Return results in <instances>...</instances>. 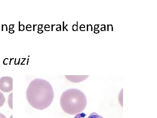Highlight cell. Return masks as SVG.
Returning <instances> with one entry per match:
<instances>
[{
    "label": "cell",
    "mask_w": 157,
    "mask_h": 118,
    "mask_svg": "<svg viewBox=\"0 0 157 118\" xmlns=\"http://www.w3.org/2000/svg\"><path fill=\"white\" fill-rule=\"evenodd\" d=\"M28 101L38 110L47 108L53 101L54 93L50 83L45 80L36 78L29 85L26 92Z\"/></svg>",
    "instance_id": "6da1fadb"
},
{
    "label": "cell",
    "mask_w": 157,
    "mask_h": 118,
    "mask_svg": "<svg viewBox=\"0 0 157 118\" xmlns=\"http://www.w3.org/2000/svg\"><path fill=\"white\" fill-rule=\"evenodd\" d=\"M60 105L64 112L73 115L84 110L87 105V99L84 93L80 90L69 89L62 94Z\"/></svg>",
    "instance_id": "7a4b0ae2"
},
{
    "label": "cell",
    "mask_w": 157,
    "mask_h": 118,
    "mask_svg": "<svg viewBox=\"0 0 157 118\" xmlns=\"http://www.w3.org/2000/svg\"><path fill=\"white\" fill-rule=\"evenodd\" d=\"M0 90L10 92L13 90V79L11 77H3L0 79Z\"/></svg>",
    "instance_id": "3957f363"
},
{
    "label": "cell",
    "mask_w": 157,
    "mask_h": 118,
    "mask_svg": "<svg viewBox=\"0 0 157 118\" xmlns=\"http://www.w3.org/2000/svg\"><path fill=\"white\" fill-rule=\"evenodd\" d=\"M66 77L68 80L73 82H80L83 81L85 80L89 76H68L65 75Z\"/></svg>",
    "instance_id": "277c9868"
},
{
    "label": "cell",
    "mask_w": 157,
    "mask_h": 118,
    "mask_svg": "<svg viewBox=\"0 0 157 118\" xmlns=\"http://www.w3.org/2000/svg\"><path fill=\"white\" fill-rule=\"evenodd\" d=\"M74 118H103V117L99 115L96 112H93L87 116V115L83 112H82L81 113L78 114L77 115L75 116Z\"/></svg>",
    "instance_id": "5b68a950"
},
{
    "label": "cell",
    "mask_w": 157,
    "mask_h": 118,
    "mask_svg": "<svg viewBox=\"0 0 157 118\" xmlns=\"http://www.w3.org/2000/svg\"><path fill=\"white\" fill-rule=\"evenodd\" d=\"M6 101V98L2 93L0 92V107H2L4 105Z\"/></svg>",
    "instance_id": "8992f818"
},
{
    "label": "cell",
    "mask_w": 157,
    "mask_h": 118,
    "mask_svg": "<svg viewBox=\"0 0 157 118\" xmlns=\"http://www.w3.org/2000/svg\"><path fill=\"white\" fill-rule=\"evenodd\" d=\"M0 118H7L6 116L4 115L3 114L1 113H0Z\"/></svg>",
    "instance_id": "52a82bcc"
}]
</instances>
